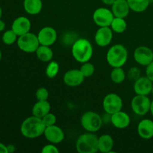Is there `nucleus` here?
Returning a JSON list of instances; mask_svg holds the SVG:
<instances>
[{
	"instance_id": "nucleus-1",
	"label": "nucleus",
	"mask_w": 153,
	"mask_h": 153,
	"mask_svg": "<svg viewBox=\"0 0 153 153\" xmlns=\"http://www.w3.org/2000/svg\"><path fill=\"white\" fill-rule=\"evenodd\" d=\"M46 126L41 118L32 115L26 118L21 124L20 131L22 136L26 138L34 139L43 134Z\"/></svg>"
},
{
	"instance_id": "nucleus-2",
	"label": "nucleus",
	"mask_w": 153,
	"mask_h": 153,
	"mask_svg": "<svg viewBox=\"0 0 153 153\" xmlns=\"http://www.w3.org/2000/svg\"><path fill=\"white\" fill-rule=\"evenodd\" d=\"M92 44L85 38H79L72 46V55L76 61L84 64L88 62L93 56Z\"/></svg>"
},
{
	"instance_id": "nucleus-3",
	"label": "nucleus",
	"mask_w": 153,
	"mask_h": 153,
	"mask_svg": "<svg viewBox=\"0 0 153 153\" xmlns=\"http://www.w3.org/2000/svg\"><path fill=\"white\" fill-rule=\"evenodd\" d=\"M128 55V50L123 45L115 44L107 52L106 60L108 64L113 68L122 67L126 63Z\"/></svg>"
},
{
	"instance_id": "nucleus-4",
	"label": "nucleus",
	"mask_w": 153,
	"mask_h": 153,
	"mask_svg": "<svg viewBox=\"0 0 153 153\" xmlns=\"http://www.w3.org/2000/svg\"><path fill=\"white\" fill-rule=\"evenodd\" d=\"M99 137L93 132L82 134L78 137L76 143V150L79 153H96L99 152Z\"/></svg>"
},
{
	"instance_id": "nucleus-5",
	"label": "nucleus",
	"mask_w": 153,
	"mask_h": 153,
	"mask_svg": "<svg viewBox=\"0 0 153 153\" xmlns=\"http://www.w3.org/2000/svg\"><path fill=\"white\" fill-rule=\"evenodd\" d=\"M102 118L94 111H87L81 117V125L88 132H97L102 126Z\"/></svg>"
},
{
	"instance_id": "nucleus-6",
	"label": "nucleus",
	"mask_w": 153,
	"mask_h": 153,
	"mask_svg": "<svg viewBox=\"0 0 153 153\" xmlns=\"http://www.w3.org/2000/svg\"><path fill=\"white\" fill-rule=\"evenodd\" d=\"M37 35L29 32L21 35L17 39V46L22 52L34 53L40 46Z\"/></svg>"
},
{
	"instance_id": "nucleus-7",
	"label": "nucleus",
	"mask_w": 153,
	"mask_h": 153,
	"mask_svg": "<svg viewBox=\"0 0 153 153\" xmlns=\"http://www.w3.org/2000/svg\"><path fill=\"white\" fill-rule=\"evenodd\" d=\"M151 100L148 96H134L131 102V107L133 112L139 116H144L150 111Z\"/></svg>"
},
{
	"instance_id": "nucleus-8",
	"label": "nucleus",
	"mask_w": 153,
	"mask_h": 153,
	"mask_svg": "<svg viewBox=\"0 0 153 153\" xmlns=\"http://www.w3.org/2000/svg\"><path fill=\"white\" fill-rule=\"evenodd\" d=\"M123 105V100L117 94H113V93L108 94L103 99V109L109 115H111L122 110Z\"/></svg>"
},
{
	"instance_id": "nucleus-9",
	"label": "nucleus",
	"mask_w": 153,
	"mask_h": 153,
	"mask_svg": "<svg viewBox=\"0 0 153 153\" xmlns=\"http://www.w3.org/2000/svg\"><path fill=\"white\" fill-rule=\"evenodd\" d=\"M114 18L112 10L106 7H99L93 13V20L99 27H110Z\"/></svg>"
},
{
	"instance_id": "nucleus-10",
	"label": "nucleus",
	"mask_w": 153,
	"mask_h": 153,
	"mask_svg": "<svg viewBox=\"0 0 153 153\" xmlns=\"http://www.w3.org/2000/svg\"><path fill=\"white\" fill-rule=\"evenodd\" d=\"M134 59L141 66L146 67L153 61V51L146 46H140L134 51Z\"/></svg>"
},
{
	"instance_id": "nucleus-11",
	"label": "nucleus",
	"mask_w": 153,
	"mask_h": 153,
	"mask_svg": "<svg viewBox=\"0 0 153 153\" xmlns=\"http://www.w3.org/2000/svg\"><path fill=\"white\" fill-rule=\"evenodd\" d=\"M85 77L82 73L81 72L80 69H73L66 72L63 77V81L66 85L71 88L79 86L84 82Z\"/></svg>"
},
{
	"instance_id": "nucleus-12",
	"label": "nucleus",
	"mask_w": 153,
	"mask_h": 153,
	"mask_svg": "<svg viewBox=\"0 0 153 153\" xmlns=\"http://www.w3.org/2000/svg\"><path fill=\"white\" fill-rule=\"evenodd\" d=\"M37 38L40 45L43 46H52L57 40V32L52 27L46 26L39 31Z\"/></svg>"
},
{
	"instance_id": "nucleus-13",
	"label": "nucleus",
	"mask_w": 153,
	"mask_h": 153,
	"mask_svg": "<svg viewBox=\"0 0 153 153\" xmlns=\"http://www.w3.org/2000/svg\"><path fill=\"white\" fill-rule=\"evenodd\" d=\"M113 32L110 27H100L96 32L94 39L97 46L105 47L108 46L113 39Z\"/></svg>"
},
{
	"instance_id": "nucleus-14",
	"label": "nucleus",
	"mask_w": 153,
	"mask_h": 153,
	"mask_svg": "<svg viewBox=\"0 0 153 153\" xmlns=\"http://www.w3.org/2000/svg\"><path fill=\"white\" fill-rule=\"evenodd\" d=\"M153 82L147 76L139 77L134 83V91L137 95L148 96L152 94Z\"/></svg>"
},
{
	"instance_id": "nucleus-15",
	"label": "nucleus",
	"mask_w": 153,
	"mask_h": 153,
	"mask_svg": "<svg viewBox=\"0 0 153 153\" xmlns=\"http://www.w3.org/2000/svg\"><path fill=\"white\" fill-rule=\"evenodd\" d=\"M43 135L49 143L54 144L61 143L64 139V133L63 130L55 125L46 127Z\"/></svg>"
},
{
	"instance_id": "nucleus-16",
	"label": "nucleus",
	"mask_w": 153,
	"mask_h": 153,
	"mask_svg": "<svg viewBox=\"0 0 153 153\" xmlns=\"http://www.w3.org/2000/svg\"><path fill=\"white\" fill-rule=\"evenodd\" d=\"M31 21L25 16H19L12 23L11 29L18 37L29 32L31 29Z\"/></svg>"
},
{
	"instance_id": "nucleus-17",
	"label": "nucleus",
	"mask_w": 153,
	"mask_h": 153,
	"mask_svg": "<svg viewBox=\"0 0 153 153\" xmlns=\"http://www.w3.org/2000/svg\"><path fill=\"white\" fill-rule=\"evenodd\" d=\"M131 119L129 115L126 112L120 111L111 115V123L112 125L119 129H123L129 126Z\"/></svg>"
},
{
	"instance_id": "nucleus-18",
	"label": "nucleus",
	"mask_w": 153,
	"mask_h": 153,
	"mask_svg": "<svg viewBox=\"0 0 153 153\" xmlns=\"http://www.w3.org/2000/svg\"><path fill=\"white\" fill-rule=\"evenodd\" d=\"M138 135L141 138L151 139L153 137V121L150 119H143L137 125Z\"/></svg>"
},
{
	"instance_id": "nucleus-19",
	"label": "nucleus",
	"mask_w": 153,
	"mask_h": 153,
	"mask_svg": "<svg viewBox=\"0 0 153 153\" xmlns=\"http://www.w3.org/2000/svg\"><path fill=\"white\" fill-rule=\"evenodd\" d=\"M130 10L127 0H116L111 5V10L115 17L126 18Z\"/></svg>"
},
{
	"instance_id": "nucleus-20",
	"label": "nucleus",
	"mask_w": 153,
	"mask_h": 153,
	"mask_svg": "<svg viewBox=\"0 0 153 153\" xmlns=\"http://www.w3.org/2000/svg\"><path fill=\"white\" fill-rule=\"evenodd\" d=\"M51 105L48 100H37L32 108V115L42 118L50 112Z\"/></svg>"
},
{
	"instance_id": "nucleus-21",
	"label": "nucleus",
	"mask_w": 153,
	"mask_h": 153,
	"mask_svg": "<svg viewBox=\"0 0 153 153\" xmlns=\"http://www.w3.org/2000/svg\"><path fill=\"white\" fill-rule=\"evenodd\" d=\"M99 151L102 153H110L114 148V139L107 134H102L98 138Z\"/></svg>"
},
{
	"instance_id": "nucleus-22",
	"label": "nucleus",
	"mask_w": 153,
	"mask_h": 153,
	"mask_svg": "<svg viewBox=\"0 0 153 153\" xmlns=\"http://www.w3.org/2000/svg\"><path fill=\"white\" fill-rule=\"evenodd\" d=\"M23 7L25 12L30 15H37L43 8L42 0H24Z\"/></svg>"
},
{
	"instance_id": "nucleus-23",
	"label": "nucleus",
	"mask_w": 153,
	"mask_h": 153,
	"mask_svg": "<svg viewBox=\"0 0 153 153\" xmlns=\"http://www.w3.org/2000/svg\"><path fill=\"white\" fill-rule=\"evenodd\" d=\"M35 53L37 58L43 62H49L53 58V52L49 46L40 45Z\"/></svg>"
},
{
	"instance_id": "nucleus-24",
	"label": "nucleus",
	"mask_w": 153,
	"mask_h": 153,
	"mask_svg": "<svg viewBox=\"0 0 153 153\" xmlns=\"http://www.w3.org/2000/svg\"><path fill=\"white\" fill-rule=\"evenodd\" d=\"M131 10L137 13L145 11L150 4V0H127Z\"/></svg>"
},
{
	"instance_id": "nucleus-25",
	"label": "nucleus",
	"mask_w": 153,
	"mask_h": 153,
	"mask_svg": "<svg viewBox=\"0 0 153 153\" xmlns=\"http://www.w3.org/2000/svg\"><path fill=\"white\" fill-rule=\"evenodd\" d=\"M110 28H111L114 32L118 33V34L124 32L127 28V23L126 21L125 20V18L115 17L114 16L110 25Z\"/></svg>"
},
{
	"instance_id": "nucleus-26",
	"label": "nucleus",
	"mask_w": 153,
	"mask_h": 153,
	"mask_svg": "<svg viewBox=\"0 0 153 153\" xmlns=\"http://www.w3.org/2000/svg\"><path fill=\"white\" fill-rule=\"evenodd\" d=\"M111 79L115 84H121L125 81L126 75L122 67H114L110 75Z\"/></svg>"
},
{
	"instance_id": "nucleus-27",
	"label": "nucleus",
	"mask_w": 153,
	"mask_h": 153,
	"mask_svg": "<svg viewBox=\"0 0 153 153\" xmlns=\"http://www.w3.org/2000/svg\"><path fill=\"white\" fill-rule=\"evenodd\" d=\"M60 66L57 61H52L49 62L46 69V75L49 79H53L56 77L58 73H59Z\"/></svg>"
},
{
	"instance_id": "nucleus-28",
	"label": "nucleus",
	"mask_w": 153,
	"mask_h": 153,
	"mask_svg": "<svg viewBox=\"0 0 153 153\" xmlns=\"http://www.w3.org/2000/svg\"><path fill=\"white\" fill-rule=\"evenodd\" d=\"M80 70L85 78H89L91 77L95 73V67L94 64L88 61L82 64Z\"/></svg>"
},
{
	"instance_id": "nucleus-29",
	"label": "nucleus",
	"mask_w": 153,
	"mask_h": 153,
	"mask_svg": "<svg viewBox=\"0 0 153 153\" xmlns=\"http://www.w3.org/2000/svg\"><path fill=\"white\" fill-rule=\"evenodd\" d=\"M18 36L13 30H8L3 34L2 41L7 45H11L14 43L17 39Z\"/></svg>"
},
{
	"instance_id": "nucleus-30",
	"label": "nucleus",
	"mask_w": 153,
	"mask_h": 153,
	"mask_svg": "<svg viewBox=\"0 0 153 153\" xmlns=\"http://www.w3.org/2000/svg\"><path fill=\"white\" fill-rule=\"evenodd\" d=\"M42 120H43V123L46 126V127L50 126L55 125V123H56V116L55 114L52 113H48L47 114L45 115L44 117L41 118Z\"/></svg>"
},
{
	"instance_id": "nucleus-31",
	"label": "nucleus",
	"mask_w": 153,
	"mask_h": 153,
	"mask_svg": "<svg viewBox=\"0 0 153 153\" xmlns=\"http://www.w3.org/2000/svg\"><path fill=\"white\" fill-rule=\"evenodd\" d=\"M49 95V91L46 88H38L35 93V97L37 100H47Z\"/></svg>"
},
{
	"instance_id": "nucleus-32",
	"label": "nucleus",
	"mask_w": 153,
	"mask_h": 153,
	"mask_svg": "<svg viewBox=\"0 0 153 153\" xmlns=\"http://www.w3.org/2000/svg\"><path fill=\"white\" fill-rule=\"evenodd\" d=\"M41 152L43 153H58L59 149L54 143H50L49 144L45 145L42 149Z\"/></svg>"
},
{
	"instance_id": "nucleus-33",
	"label": "nucleus",
	"mask_w": 153,
	"mask_h": 153,
	"mask_svg": "<svg viewBox=\"0 0 153 153\" xmlns=\"http://www.w3.org/2000/svg\"><path fill=\"white\" fill-rule=\"evenodd\" d=\"M146 76L153 82V61L146 66Z\"/></svg>"
},
{
	"instance_id": "nucleus-34",
	"label": "nucleus",
	"mask_w": 153,
	"mask_h": 153,
	"mask_svg": "<svg viewBox=\"0 0 153 153\" xmlns=\"http://www.w3.org/2000/svg\"><path fill=\"white\" fill-rule=\"evenodd\" d=\"M7 153H12L15 152V150H16V147H15L14 145L9 144L8 146H7Z\"/></svg>"
},
{
	"instance_id": "nucleus-35",
	"label": "nucleus",
	"mask_w": 153,
	"mask_h": 153,
	"mask_svg": "<svg viewBox=\"0 0 153 153\" xmlns=\"http://www.w3.org/2000/svg\"><path fill=\"white\" fill-rule=\"evenodd\" d=\"M0 153H7V146L0 143Z\"/></svg>"
},
{
	"instance_id": "nucleus-36",
	"label": "nucleus",
	"mask_w": 153,
	"mask_h": 153,
	"mask_svg": "<svg viewBox=\"0 0 153 153\" xmlns=\"http://www.w3.org/2000/svg\"><path fill=\"white\" fill-rule=\"evenodd\" d=\"M101 1L106 5H112L116 0H101Z\"/></svg>"
},
{
	"instance_id": "nucleus-37",
	"label": "nucleus",
	"mask_w": 153,
	"mask_h": 153,
	"mask_svg": "<svg viewBox=\"0 0 153 153\" xmlns=\"http://www.w3.org/2000/svg\"><path fill=\"white\" fill-rule=\"evenodd\" d=\"M4 28H5V23H4V21L0 19V31H3L4 29Z\"/></svg>"
},
{
	"instance_id": "nucleus-38",
	"label": "nucleus",
	"mask_w": 153,
	"mask_h": 153,
	"mask_svg": "<svg viewBox=\"0 0 153 153\" xmlns=\"http://www.w3.org/2000/svg\"><path fill=\"white\" fill-rule=\"evenodd\" d=\"M149 112L151 113V114H152V116L153 117V100L151 101V105H150V111H149Z\"/></svg>"
},
{
	"instance_id": "nucleus-39",
	"label": "nucleus",
	"mask_w": 153,
	"mask_h": 153,
	"mask_svg": "<svg viewBox=\"0 0 153 153\" xmlns=\"http://www.w3.org/2000/svg\"><path fill=\"white\" fill-rule=\"evenodd\" d=\"M1 8L0 7V19H1Z\"/></svg>"
},
{
	"instance_id": "nucleus-40",
	"label": "nucleus",
	"mask_w": 153,
	"mask_h": 153,
	"mask_svg": "<svg viewBox=\"0 0 153 153\" xmlns=\"http://www.w3.org/2000/svg\"><path fill=\"white\" fill-rule=\"evenodd\" d=\"M1 50H0V61H1Z\"/></svg>"
},
{
	"instance_id": "nucleus-41",
	"label": "nucleus",
	"mask_w": 153,
	"mask_h": 153,
	"mask_svg": "<svg viewBox=\"0 0 153 153\" xmlns=\"http://www.w3.org/2000/svg\"><path fill=\"white\" fill-rule=\"evenodd\" d=\"M152 96H153V87H152Z\"/></svg>"
}]
</instances>
